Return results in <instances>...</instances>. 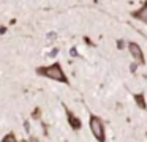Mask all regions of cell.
<instances>
[{"label": "cell", "instance_id": "obj_1", "mask_svg": "<svg viewBox=\"0 0 147 142\" xmlns=\"http://www.w3.org/2000/svg\"><path fill=\"white\" fill-rule=\"evenodd\" d=\"M36 74L43 76V77H48V79H54V81H59V82H63V84H68V77L65 76L60 63H52L49 66L36 68Z\"/></svg>", "mask_w": 147, "mask_h": 142}, {"label": "cell", "instance_id": "obj_2", "mask_svg": "<svg viewBox=\"0 0 147 142\" xmlns=\"http://www.w3.org/2000/svg\"><path fill=\"white\" fill-rule=\"evenodd\" d=\"M89 125H90V131H92L93 137L98 142H105L106 141V131H105V123H103V120L98 115H90Z\"/></svg>", "mask_w": 147, "mask_h": 142}, {"label": "cell", "instance_id": "obj_3", "mask_svg": "<svg viewBox=\"0 0 147 142\" xmlns=\"http://www.w3.org/2000/svg\"><path fill=\"white\" fill-rule=\"evenodd\" d=\"M128 49H130V54L136 59L138 65H144V55H142V50H141V47L138 46L136 43H130L128 44Z\"/></svg>", "mask_w": 147, "mask_h": 142}, {"label": "cell", "instance_id": "obj_4", "mask_svg": "<svg viewBox=\"0 0 147 142\" xmlns=\"http://www.w3.org/2000/svg\"><path fill=\"white\" fill-rule=\"evenodd\" d=\"M67 120H68L70 126L74 129V131H76V129H81V126H82V122H81L78 117H74L73 112H71V110H68V109H67Z\"/></svg>", "mask_w": 147, "mask_h": 142}, {"label": "cell", "instance_id": "obj_5", "mask_svg": "<svg viewBox=\"0 0 147 142\" xmlns=\"http://www.w3.org/2000/svg\"><path fill=\"white\" fill-rule=\"evenodd\" d=\"M133 16L136 19H139V21H142V22H147V3L139 9V11H134Z\"/></svg>", "mask_w": 147, "mask_h": 142}, {"label": "cell", "instance_id": "obj_6", "mask_svg": "<svg viewBox=\"0 0 147 142\" xmlns=\"http://www.w3.org/2000/svg\"><path fill=\"white\" fill-rule=\"evenodd\" d=\"M133 98H134V101H136L138 107H141L142 110H146V109H147V104H146V98H144V93H136Z\"/></svg>", "mask_w": 147, "mask_h": 142}, {"label": "cell", "instance_id": "obj_7", "mask_svg": "<svg viewBox=\"0 0 147 142\" xmlns=\"http://www.w3.org/2000/svg\"><path fill=\"white\" fill-rule=\"evenodd\" d=\"M2 142H18V139H16V136H14V133H8L7 136H3Z\"/></svg>", "mask_w": 147, "mask_h": 142}, {"label": "cell", "instance_id": "obj_8", "mask_svg": "<svg viewBox=\"0 0 147 142\" xmlns=\"http://www.w3.org/2000/svg\"><path fill=\"white\" fill-rule=\"evenodd\" d=\"M40 112H41V110H40V107H36L35 112H33V118H40Z\"/></svg>", "mask_w": 147, "mask_h": 142}, {"label": "cell", "instance_id": "obj_9", "mask_svg": "<svg viewBox=\"0 0 147 142\" xmlns=\"http://www.w3.org/2000/svg\"><path fill=\"white\" fill-rule=\"evenodd\" d=\"M24 126H26V131H29V129H30V125H29V122H26V123H24Z\"/></svg>", "mask_w": 147, "mask_h": 142}, {"label": "cell", "instance_id": "obj_10", "mask_svg": "<svg viewBox=\"0 0 147 142\" xmlns=\"http://www.w3.org/2000/svg\"><path fill=\"white\" fill-rule=\"evenodd\" d=\"M22 142H29V141H22Z\"/></svg>", "mask_w": 147, "mask_h": 142}]
</instances>
